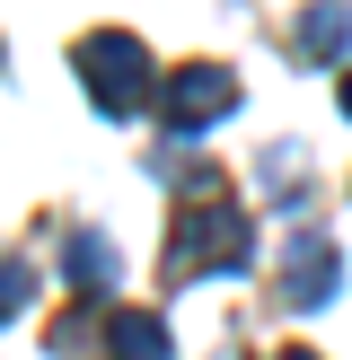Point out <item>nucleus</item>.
Returning <instances> with one entry per match:
<instances>
[{
    "mask_svg": "<svg viewBox=\"0 0 352 360\" xmlns=\"http://www.w3.org/2000/svg\"><path fill=\"white\" fill-rule=\"evenodd\" d=\"M246 255H256V220L238 202H220V185H203V202H185L176 229H168V281L246 273Z\"/></svg>",
    "mask_w": 352,
    "mask_h": 360,
    "instance_id": "nucleus-1",
    "label": "nucleus"
},
{
    "mask_svg": "<svg viewBox=\"0 0 352 360\" xmlns=\"http://www.w3.org/2000/svg\"><path fill=\"white\" fill-rule=\"evenodd\" d=\"M80 88L123 123V115H141V105H150L158 70H150V53H141L132 35H88V44H80Z\"/></svg>",
    "mask_w": 352,
    "mask_h": 360,
    "instance_id": "nucleus-2",
    "label": "nucleus"
},
{
    "mask_svg": "<svg viewBox=\"0 0 352 360\" xmlns=\"http://www.w3.org/2000/svg\"><path fill=\"white\" fill-rule=\"evenodd\" d=\"M168 132H211V123L238 105V70L229 62H176V79H168Z\"/></svg>",
    "mask_w": 352,
    "mask_h": 360,
    "instance_id": "nucleus-3",
    "label": "nucleus"
},
{
    "mask_svg": "<svg viewBox=\"0 0 352 360\" xmlns=\"http://www.w3.org/2000/svg\"><path fill=\"white\" fill-rule=\"evenodd\" d=\"M282 299H291V308L334 299V246H326V238H308V229L291 238V255H282Z\"/></svg>",
    "mask_w": 352,
    "mask_h": 360,
    "instance_id": "nucleus-4",
    "label": "nucleus"
},
{
    "mask_svg": "<svg viewBox=\"0 0 352 360\" xmlns=\"http://www.w3.org/2000/svg\"><path fill=\"white\" fill-rule=\"evenodd\" d=\"M106 360H168V326L150 308H115L106 316Z\"/></svg>",
    "mask_w": 352,
    "mask_h": 360,
    "instance_id": "nucleus-5",
    "label": "nucleus"
},
{
    "mask_svg": "<svg viewBox=\"0 0 352 360\" xmlns=\"http://www.w3.org/2000/svg\"><path fill=\"white\" fill-rule=\"evenodd\" d=\"M299 44H308L317 62H334V53H352V0H317V9L299 18Z\"/></svg>",
    "mask_w": 352,
    "mask_h": 360,
    "instance_id": "nucleus-6",
    "label": "nucleus"
},
{
    "mask_svg": "<svg viewBox=\"0 0 352 360\" xmlns=\"http://www.w3.org/2000/svg\"><path fill=\"white\" fill-rule=\"evenodd\" d=\"M62 264H70V290H88V299L115 281V246H106L97 229H70V255H62Z\"/></svg>",
    "mask_w": 352,
    "mask_h": 360,
    "instance_id": "nucleus-7",
    "label": "nucleus"
},
{
    "mask_svg": "<svg viewBox=\"0 0 352 360\" xmlns=\"http://www.w3.org/2000/svg\"><path fill=\"white\" fill-rule=\"evenodd\" d=\"M27 299H35V273H27V264H0V326H9Z\"/></svg>",
    "mask_w": 352,
    "mask_h": 360,
    "instance_id": "nucleus-8",
    "label": "nucleus"
},
{
    "mask_svg": "<svg viewBox=\"0 0 352 360\" xmlns=\"http://www.w3.org/2000/svg\"><path fill=\"white\" fill-rule=\"evenodd\" d=\"M344 115H352V70H344Z\"/></svg>",
    "mask_w": 352,
    "mask_h": 360,
    "instance_id": "nucleus-9",
    "label": "nucleus"
},
{
    "mask_svg": "<svg viewBox=\"0 0 352 360\" xmlns=\"http://www.w3.org/2000/svg\"><path fill=\"white\" fill-rule=\"evenodd\" d=\"M282 360H317V352H299V343H291V352H282Z\"/></svg>",
    "mask_w": 352,
    "mask_h": 360,
    "instance_id": "nucleus-10",
    "label": "nucleus"
}]
</instances>
